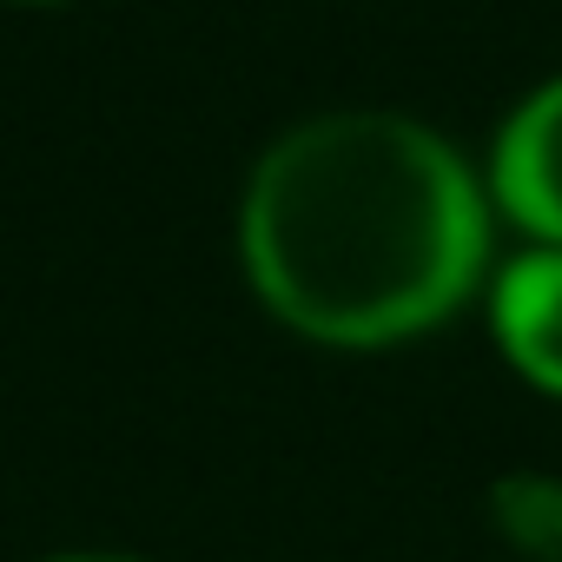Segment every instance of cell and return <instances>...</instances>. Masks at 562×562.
<instances>
[{"label": "cell", "mask_w": 562, "mask_h": 562, "mask_svg": "<svg viewBox=\"0 0 562 562\" xmlns=\"http://www.w3.org/2000/svg\"><path fill=\"white\" fill-rule=\"evenodd\" d=\"M54 562H133V555H106V549H87V555H54Z\"/></svg>", "instance_id": "cell-5"}, {"label": "cell", "mask_w": 562, "mask_h": 562, "mask_svg": "<svg viewBox=\"0 0 562 562\" xmlns=\"http://www.w3.org/2000/svg\"><path fill=\"white\" fill-rule=\"evenodd\" d=\"M258 299L318 345L430 331L476 285L490 218L463 159L417 120L331 113L285 133L238 218Z\"/></svg>", "instance_id": "cell-1"}, {"label": "cell", "mask_w": 562, "mask_h": 562, "mask_svg": "<svg viewBox=\"0 0 562 562\" xmlns=\"http://www.w3.org/2000/svg\"><path fill=\"white\" fill-rule=\"evenodd\" d=\"M496 338L536 391L562 397V251L542 245L496 278Z\"/></svg>", "instance_id": "cell-3"}, {"label": "cell", "mask_w": 562, "mask_h": 562, "mask_svg": "<svg viewBox=\"0 0 562 562\" xmlns=\"http://www.w3.org/2000/svg\"><path fill=\"white\" fill-rule=\"evenodd\" d=\"M496 199L529 238L562 251V80H549L536 100H522V113L503 126Z\"/></svg>", "instance_id": "cell-2"}, {"label": "cell", "mask_w": 562, "mask_h": 562, "mask_svg": "<svg viewBox=\"0 0 562 562\" xmlns=\"http://www.w3.org/2000/svg\"><path fill=\"white\" fill-rule=\"evenodd\" d=\"M496 522L509 529V542H516L522 555L562 562V483L509 476V483L496 490Z\"/></svg>", "instance_id": "cell-4"}]
</instances>
